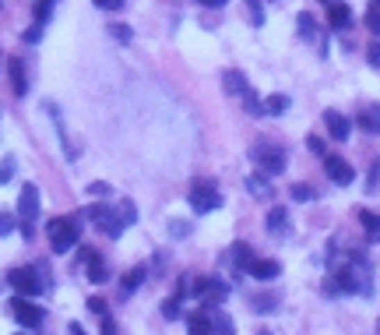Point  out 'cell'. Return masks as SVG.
I'll return each mask as SVG.
<instances>
[{"instance_id":"cell-1","label":"cell","mask_w":380,"mask_h":335,"mask_svg":"<svg viewBox=\"0 0 380 335\" xmlns=\"http://www.w3.org/2000/svg\"><path fill=\"white\" fill-rule=\"evenodd\" d=\"M8 286L18 293V297H39V293H46L49 286H53V275H46L42 268H32V265H25V268H11L8 272Z\"/></svg>"},{"instance_id":"cell-2","label":"cell","mask_w":380,"mask_h":335,"mask_svg":"<svg viewBox=\"0 0 380 335\" xmlns=\"http://www.w3.org/2000/svg\"><path fill=\"white\" fill-rule=\"evenodd\" d=\"M46 237H49V247L57 254H67L78 237H81V215H60V219H49L46 226Z\"/></svg>"},{"instance_id":"cell-3","label":"cell","mask_w":380,"mask_h":335,"mask_svg":"<svg viewBox=\"0 0 380 335\" xmlns=\"http://www.w3.org/2000/svg\"><path fill=\"white\" fill-rule=\"evenodd\" d=\"M250 162L257 166V173L261 177H279L282 170H286V162H289V155H286V148H279V145H271V141H257V145H250Z\"/></svg>"},{"instance_id":"cell-4","label":"cell","mask_w":380,"mask_h":335,"mask_svg":"<svg viewBox=\"0 0 380 335\" xmlns=\"http://www.w3.org/2000/svg\"><path fill=\"white\" fill-rule=\"evenodd\" d=\"M85 219H92L102 233H110V240H120L124 230H127L120 208H110V205H88V208H85Z\"/></svg>"},{"instance_id":"cell-5","label":"cell","mask_w":380,"mask_h":335,"mask_svg":"<svg viewBox=\"0 0 380 335\" xmlns=\"http://www.w3.org/2000/svg\"><path fill=\"white\" fill-rule=\"evenodd\" d=\"M219 205H222V191H219V184H215V180H194L190 184V208L197 215H208V212H215Z\"/></svg>"},{"instance_id":"cell-6","label":"cell","mask_w":380,"mask_h":335,"mask_svg":"<svg viewBox=\"0 0 380 335\" xmlns=\"http://www.w3.org/2000/svg\"><path fill=\"white\" fill-rule=\"evenodd\" d=\"M8 314H11L22 328H28V332H35V328L42 325V307H35L28 297H18V293H15V300L8 304Z\"/></svg>"},{"instance_id":"cell-7","label":"cell","mask_w":380,"mask_h":335,"mask_svg":"<svg viewBox=\"0 0 380 335\" xmlns=\"http://www.w3.org/2000/svg\"><path fill=\"white\" fill-rule=\"evenodd\" d=\"M324 170H328V177H331L338 187H349V184L356 180V170H352V166H349L342 155H331V152L324 155Z\"/></svg>"},{"instance_id":"cell-8","label":"cell","mask_w":380,"mask_h":335,"mask_svg":"<svg viewBox=\"0 0 380 335\" xmlns=\"http://www.w3.org/2000/svg\"><path fill=\"white\" fill-rule=\"evenodd\" d=\"M18 212H22V222H32V219L39 215V187H35V184H22Z\"/></svg>"},{"instance_id":"cell-9","label":"cell","mask_w":380,"mask_h":335,"mask_svg":"<svg viewBox=\"0 0 380 335\" xmlns=\"http://www.w3.org/2000/svg\"><path fill=\"white\" fill-rule=\"evenodd\" d=\"M254 261H257V258H254L250 244H243V240H240V244H233V247H229V265H233V272H236V275H247Z\"/></svg>"},{"instance_id":"cell-10","label":"cell","mask_w":380,"mask_h":335,"mask_svg":"<svg viewBox=\"0 0 380 335\" xmlns=\"http://www.w3.org/2000/svg\"><path fill=\"white\" fill-rule=\"evenodd\" d=\"M324 127H328V134H331L335 141H345V138L352 134V124H349V117H342L338 109H328V114H324Z\"/></svg>"},{"instance_id":"cell-11","label":"cell","mask_w":380,"mask_h":335,"mask_svg":"<svg viewBox=\"0 0 380 335\" xmlns=\"http://www.w3.org/2000/svg\"><path fill=\"white\" fill-rule=\"evenodd\" d=\"M349 22H352V11H349V4H342V0H335V4H328V29H331V32L345 29Z\"/></svg>"},{"instance_id":"cell-12","label":"cell","mask_w":380,"mask_h":335,"mask_svg":"<svg viewBox=\"0 0 380 335\" xmlns=\"http://www.w3.org/2000/svg\"><path fill=\"white\" fill-rule=\"evenodd\" d=\"M247 275H254L257 283H271V279L282 275V265H279V261H254Z\"/></svg>"},{"instance_id":"cell-13","label":"cell","mask_w":380,"mask_h":335,"mask_svg":"<svg viewBox=\"0 0 380 335\" xmlns=\"http://www.w3.org/2000/svg\"><path fill=\"white\" fill-rule=\"evenodd\" d=\"M8 68H11V85H15V92L25 95V92H28V78H25V64H22V57H8Z\"/></svg>"},{"instance_id":"cell-14","label":"cell","mask_w":380,"mask_h":335,"mask_svg":"<svg viewBox=\"0 0 380 335\" xmlns=\"http://www.w3.org/2000/svg\"><path fill=\"white\" fill-rule=\"evenodd\" d=\"M359 222H363V230H366L370 244H380V215L370 212V208H359Z\"/></svg>"},{"instance_id":"cell-15","label":"cell","mask_w":380,"mask_h":335,"mask_svg":"<svg viewBox=\"0 0 380 335\" xmlns=\"http://www.w3.org/2000/svg\"><path fill=\"white\" fill-rule=\"evenodd\" d=\"M187 335H211V318L204 311L187 314Z\"/></svg>"},{"instance_id":"cell-16","label":"cell","mask_w":380,"mask_h":335,"mask_svg":"<svg viewBox=\"0 0 380 335\" xmlns=\"http://www.w3.org/2000/svg\"><path fill=\"white\" fill-rule=\"evenodd\" d=\"M356 120H359V127H363L366 134H380V106H370V109H363V114H359Z\"/></svg>"},{"instance_id":"cell-17","label":"cell","mask_w":380,"mask_h":335,"mask_svg":"<svg viewBox=\"0 0 380 335\" xmlns=\"http://www.w3.org/2000/svg\"><path fill=\"white\" fill-rule=\"evenodd\" d=\"M286 226H289V212L282 205H275L267 212V233H286Z\"/></svg>"},{"instance_id":"cell-18","label":"cell","mask_w":380,"mask_h":335,"mask_svg":"<svg viewBox=\"0 0 380 335\" xmlns=\"http://www.w3.org/2000/svg\"><path fill=\"white\" fill-rule=\"evenodd\" d=\"M88 279H92V283H106V279H110V265H106L99 254L88 258Z\"/></svg>"},{"instance_id":"cell-19","label":"cell","mask_w":380,"mask_h":335,"mask_svg":"<svg viewBox=\"0 0 380 335\" xmlns=\"http://www.w3.org/2000/svg\"><path fill=\"white\" fill-rule=\"evenodd\" d=\"M144 272H148L144 265H134V268H131V272L124 275V297H131V293H134V290H138V286L144 283Z\"/></svg>"},{"instance_id":"cell-20","label":"cell","mask_w":380,"mask_h":335,"mask_svg":"<svg viewBox=\"0 0 380 335\" xmlns=\"http://www.w3.org/2000/svg\"><path fill=\"white\" fill-rule=\"evenodd\" d=\"M211 335H236V328H233V318H229L226 311L211 314Z\"/></svg>"},{"instance_id":"cell-21","label":"cell","mask_w":380,"mask_h":335,"mask_svg":"<svg viewBox=\"0 0 380 335\" xmlns=\"http://www.w3.org/2000/svg\"><path fill=\"white\" fill-rule=\"evenodd\" d=\"M222 81H226V92H229V95H243V92L250 88V85H247V78H243L240 71H226V75H222Z\"/></svg>"},{"instance_id":"cell-22","label":"cell","mask_w":380,"mask_h":335,"mask_svg":"<svg viewBox=\"0 0 380 335\" xmlns=\"http://www.w3.org/2000/svg\"><path fill=\"white\" fill-rule=\"evenodd\" d=\"M363 22H366V29L380 39V0H370V8H366V18H363Z\"/></svg>"},{"instance_id":"cell-23","label":"cell","mask_w":380,"mask_h":335,"mask_svg":"<svg viewBox=\"0 0 380 335\" xmlns=\"http://www.w3.org/2000/svg\"><path fill=\"white\" fill-rule=\"evenodd\" d=\"M243 106H247V114H250V117H267V114H264V102L257 99V92H254V88H247V92H243Z\"/></svg>"},{"instance_id":"cell-24","label":"cell","mask_w":380,"mask_h":335,"mask_svg":"<svg viewBox=\"0 0 380 335\" xmlns=\"http://www.w3.org/2000/svg\"><path fill=\"white\" fill-rule=\"evenodd\" d=\"M243 8H247L250 25H254V29H261V25H264V4H261V0H243Z\"/></svg>"},{"instance_id":"cell-25","label":"cell","mask_w":380,"mask_h":335,"mask_svg":"<svg viewBox=\"0 0 380 335\" xmlns=\"http://www.w3.org/2000/svg\"><path fill=\"white\" fill-rule=\"evenodd\" d=\"M286 109H289V95H271L264 102V114L267 117H279V114H286Z\"/></svg>"},{"instance_id":"cell-26","label":"cell","mask_w":380,"mask_h":335,"mask_svg":"<svg viewBox=\"0 0 380 335\" xmlns=\"http://www.w3.org/2000/svg\"><path fill=\"white\" fill-rule=\"evenodd\" d=\"M264 180H267V177H261V173L247 177V191H250V194H257V198H267V194H271V187H267Z\"/></svg>"},{"instance_id":"cell-27","label":"cell","mask_w":380,"mask_h":335,"mask_svg":"<svg viewBox=\"0 0 380 335\" xmlns=\"http://www.w3.org/2000/svg\"><path fill=\"white\" fill-rule=\"evenodd\" d=\"M289 194H292V201H313V198H317V191H313L310 184H292Z\"/></svg>"},{"instance_id":"cell-28","label":"cell","mask_w":380,"mask_h":335,"mask_svg":"<svg viewBox=\"0 0 380 335\" xmlns=\"http://www.w3.org/2000/svg\"><path fill=\"white\" fill-rule=\"evenodd\" d=\"M11 177H15V155H4L0 159V187L11 184Z\"/></svg>"},{"instance_id":"cell-29","label":"cell","mask_w":380,"mask_h":335,"mask_svg":"<svg viewBox=\"0 0 380 335\" xmlns=\"http://www.w3.org/2000/svg\"><path fill=\"white\" fill-rule=\"evenodd\" d=\"M180 307H183V300L180 297H170V300H162V318H180Z\"/></svg>"},{"instance_id":"cell-30","label":"cell","mask_w":380,"mask_h":335,"mask_svg":"<svg viewBox=\"0 0 380 335\" xmlns=\"http://www.w3.org/2000/svg\"><path fill=\"white\" fill-rule=\"evenodd\" d=\"M296 25H299V36H303V39H313V29H317L313 15H306V11H303V15L296 18Z\"/></svg>"},{"instance_id":"cell-31","label":"cell","mask_w":380,"mask_h":335,"mask_svg":"<svg viewBox=\"0 0 380 335\" xmlns=\"http://www.w3.org/2000/svg\"><path fill=\"white\" fill-rule=\"evenodd\" d=\"M88 194H92V198H110L113 187L106 184V180H92V184H88Z\"/></svg>"},{"instance_id":"cell-32","label":"cell","mask_w":380,"mask_h":335,"mask_svg":"<svg viewBox=\"0 0 380 335\" xmlns=\"http://www.w3.org/2000/svg\"><path fill=\"white\" fill-rule=\"evenodd\" d=\"M117 208H120V215H124L127 226H131V222H138V208H134V201H117Z\"/></svg>"},{"instance_id":"cell-33","label":"cell","mask_w":380,"mask_h":335,"mask_svg":"<svg viewBox=\"0 0 380 335\" xmlns=\"http://www.w3.org/2000/svg\"><path fill=\"white\" fill-rule=\"evenodd\" d=\"M53 15V4H49V0H35V22L39 25H46V18Z\"/></svg>"},{"instance_id":"cell-34","label":"cell","mask_w":380,"mask_h":335,"mask_svg":"<svg viewBox=\"0 0 380 335\" xmlns=\"http://www.w3.org/2000/svg\"><path fill=\"white\" fill-rule=\"evenodd\" d=\"M366 61H370V68L380 71V39H373V42L366 46Z\"/></svg>"},{"instance_id":"cell-35","label":"cell","mask_w":380,"mask_h":335,"mask_svg":"<svg viewBox=\"0 0 380 335\" xmlns=\"http://www.w3.org/2000/svg\"><path fill=\"white\" fill-rule=\"evenodd\" d=\"M11 230H18V222H15V215H8V212H0V237H8Z\"/></svg>"},{"instance_id":"cell-36","label":"cell","mask_w":380,"mask_h":335,"mask_svg":"<svg viewBox=\"0 0 380 335\" xmlns=\"http://www.w3.org/2000/svg\"><path fill=\"white\" fill-rule=\"evenodd\" d=\"M88 311H92V314H99V318L110 314V307H106V300H102V297H88Z\"/></svg>"},{"instance_id":"cell-37","label":"cell","mask_w":380,"mask_h":335,"mask_svg":"<svg viewBox=\"0 0 380 335\" xmlns=\"http://www.w3.org/2000/svg\"><path fill=\"white\" fill-rule=\"evenodd\" d=\"M377 184H380V159L370 166V177H366V191H377Z\"/></svg>"},{"instance_id":"cell-38","label":"cell","mask_w":380,"mask_h":335,"mask_svg":"<svg viewBox=\"0 0 380 335\" xmlns=\"http://www.w3.org/2000/svg\"><path fill=\"white\" fill-rule=\"evenodd\" d=\"M99 11H124V0H92Z\"/></svg>"},{"instance_id":"cell-39","label":"cell","mask_w":380,"mask_h":335,"mask_svg":"<svg viewBox=\"0 0 380 335\" xmlns=\"http://www.w3.org/2000/svg\"><path fill=\"white\" fill-rule=\"evenodd\" d=\"M306 148H310V152H317V155H328V148H324V141H320L317 134H310V138H306Z\"/></svg>"},{"instance_id":"cell-40","label":"cell","mask_w":380,"mask_h":335,"mask_svg":"<svg viewBox=\"0 0 380 335\" xmlns=\"http://www.w3.org/2000/svg\"><path fill=\"white\" fill-rule=\"evenodd\" d=\"M39 39H42V25L35 22L32 29H25V42H39Z\"/></svg>"},{"instance_id":"cell-41","label":"cell","mask_w":380,"mask_h":335,"mask_svg":"<svg viewBox=\"0 0 380 335\" xmlns=\"http://www.w3.org/2000/svg\"><path fill=\"white\" fill-rule=\"evenodd\" d=\"M102 335H117V321H113V314H106V318H102Z\"/></svg>"},{"instance_id":"cell-42","label":"cell","mask_w":380,"mask_h":335,"mask_svg":"<svg viewBox=\"0 0 380 335\" xmlns=\"http://www.w3.org/2000/svg\"><path fill=\"white\" fill-rule=\"evenodd\" d=\"M110 32H113V36H117L120 42H131V29H127V25H113Z\"/></svg>"},{"instance_id":"cell-43","label":"cell","mask_w":380,"mask_h":335,"mask_svg":"<svg viewBox=\"0 0 380 335\" xmlns=\"http://www.w3.org/2000/svg\"><path fill=\"white\" fill-rule=\"evenodd\" d=\"M173 237H187V226H183V222H173Z\"/></svg>"},{"instance_id":"cell-44","label":"cell","mask_w":380,"mask_h":335,"mask_svg":"<svg viewBox=\"0 0 380 335\" xmlns=\"http://www.w3.org/2000/svg\"><path fill=\"white\" fill-rule=\"evenodd\" d=\"M197 4H204V8H222L226 0H197Z\"/></svg>"},{"instance_id":"cell-45","label":"cell","mask_w":380,"mask_h":335,"mask_svg":"<svg viewBox=\"0 0 380 335\" xmlns=\"http://www.w3.org/2000/svg\"><path fill=\"white\" fill-rule=\"evenodd\" d=\"M67 332H71V335H85V328H81L78 321H71V325H67Z\"/></svg>"},{"instance_id":"cell-46","label":"cell","mask_w":380,"mask_h":335,"mask_svg":"<svg viewBox=\"0 0 380 335\" xmlns=\"http://www.w3.org/2000/svg\"><path fill=\"white\" fill-rule=\"evenodd\" d=\"M320 4H335V0H320Z\"/></svg>"},{"instance_id":"cell-47","label":"cell","mask_w":380,"mask_h":335,"mask_svg":"<svg viewBox=\"0 0 380 335\" xmlns=\"http://www.w3.org/2000/svg\"><path fill=\"white\" fill-rule=\"evenodd\" d=\"M18 335H32V332H18Z\"/></svg>"},{"instance_id":"cell-48","label":"cell","mask_w":380,"mask_h":335,"mask_svg":"<svg viewBox=\"0 0 380 335\" xmlns=\"http://www.w3.org/2000/svg\"><path fill=\"white\" fill-rule=\"evenodd\" d=\"M49 4H53V0H49Z\"/></svg>"},{"instance_id":"cell-49","label":"cell","mask_w":380,"mask_h":335,"mask_svg":"<svg viewBox=\"0 0 380 335\" xmlns=\"http://www.w3.org/2000/svg\"><path fill=\"white\" fill-rule=\"evenodd\" d=\"M0 61H4V57H0Z\"/></svg>"},{"instance_id":"cell-50","label":"cell","mask_w":380,"mask_h":335,"mask_svg":"<svg viewBox=\"0 0 380 335\" xmlns=\"http://www.w3.org/2000/svg\"><path fill=\"white\" fill-rule=\"evenodd\" d=\"M377 328H380V325H377Z\"/></svg>"}]
</instances>
